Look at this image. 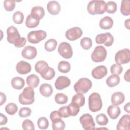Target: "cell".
<instances>
[{
	"label": "cell",
	"instance_id": "obj_29",
	"mask_svg": "<svg viewBox=\"0 0 130 130\" xmlns=\"http://www.w3.org/2000/svg\"><path fill=\"white\" fill-rule=\"evenodd\" d=\"M40 23V20L33 17L30 14L28 15L25 20V25L28 28H32L37 27Z\"/></svg>",
	"mask_w": 130,
	"mask_h": 130
},
{
	"label": "cell",
	"instance_id": "obj_34",
	"mask_svg": "<svg viewBox=\"0 0 130 130\" xmlns=\"http://www.w3.org/2000/svg\"><path fill=\"white\" fill-rule=\"evenodd\" d=\"M57 42L55 39H49L45 43V49L46 51L49 52L54 51L57 46Z\"/></svg>",
	"mask_w": 130,
	"mask_h": 130
},
{
	"label": "cell",
	"instance_id": "obj_33",
	"mask_svg": "<svg viewBox=\"0 0 130 130\" xmlns=\"http://www.w3.org/2000/svg\"><path fill=\"white\" fill-rule=\"evenodd\" d=\"M57 69L58 71L62 73H68L71 69L70 63L66 61H61L58 63Z\"/></svg>",
	"mask_w": 130,
	"mask_h": 130
},
{
	"label": "cell",
	"instance_id": "obj_31",
	"mask_svg": "<svg viewBox=\"0 0 130 130\" xmlns=\"http://www.w3.org/2000/svg\"><path fill=\"white\" fill-rule=\"evenodd\" d=\"M67 109L69 116H75L78 114L80 111V107L75 103L71 102L67 106Z\"/></svg>",
	"mask_w": 130,
	"mask_h": 130
},
{
	"label": "cell",
	"instance_id": "obj_30",
	"mask_svg": "<svg viewBox=\"0 0 130 130\" xmlns=\"http://www.w3.org/2000/svg\"><path fill=\"white\" fill-rule=\"evenodd\" d=\"M52 121V128L53 130H63L65 128L66 124L61 118L55 119Z\"/></svg>",
	"mask_w": 130,
	"mask_h": 130
},
{
	"label": "cell",
	"instance_id": "obj_28",
	"mask_svg": "<svg viewBox=\"0 0 130 130\" xmlns=\"http://www.w3.org/2000/svg\"><path fill=\"white\" fill-rule=\"evenodd\" d=\"M120 77L117 75H112L106 80V84L110 87H113L117 85L120 82Z\"/></svg>",
	"mask_w": 130,
	"mask_h": 130
},
{
	"label": "cell",
	"instance_id": "obj_45",
	"mask_svg": "<svg viewBox=\"0 0 130 130\" xmlns=\"http://www.w3.org/2000/svg\"><path fill=\"white\" fill-rule=\"evenodd\" d=\"M31 113V110L28 107H23L21 108L19 112V116L21 117H27L30 115Z\"/></svg>",
	"mask_w": 130,
	"mask_h": 130
},
{
	"label": "cell",
	"instance_id": "obj_5",
	"mask_svg": "<svg viewBox=\"0 0 130 130\" xmlns=\"http://www.w3.org/2000/svg\"><path fill=\"white\" fill-rule=\"evenodd\" d=\"M103 103L100 95L97 92L91 93L88 97V107L92 112H96L102 108Z\"/></svg>",
	"mask_w": 130,
	"mask_h": 130
},
{
	"label": "cell",
	"instance_id": "obj_27",
	"mask_svg": "<svg viewBox=\"0 0 130 130\" xmlns=\"http://www.w3.org/2000/svg\"><path fill=\"white\" fill-rule=\"evenodd\" d=\"M121 13L124 16L130 15V1L123 0L121 2L120 6Z\"/></svg>",
	"mask_w": 130,
	"mask_h": 130
},
{
	"label": "cell",
	"instance_id": "obj_16",
	"mask_svg": "<svg viewBox=\"0 0 130 130\" xmlns=\"http://www.w3.org/2000/svg\"><path fill=\"white\" fill-rule=\"evenodd\" d=\"M71 84L70 80L67 77L63 76H59L56 80L54 85L55 88L59 90H62Z\"/></svg>",
	"mask_w": 130,
	"mask_h": 130
},
{
	"label": "cell",
	"instance_id": "obj_1",
	"mask_svg": "<svg viewBox=\"0 0 130 130\" xmlns=\"http://www.w3.org/2000/svg\"><path fill=\"white\" fill-rule=\"evenodd\" d=\"M7 40L8 42L13 44L17 48L23 47L26 43V39L24 37H21L17 29L12 25L7 29Z\"/></svg>",
	"mask_w": 130,
	"mask_h": 130
},
{
	"label": "cell",
	"instance_id": "obj_24",
	"mask_svg": "<svg viewBox=\"0 0 130 130\" xmlns=\"http://www.w3.org/2000/svg\"><path fill=\"white\" fill-rule=\"evenodd\" d=\"M125 100V96L121 92H114L111 96V102L113 105H119L123 103Z\"/></svg>",
	"mask_w": 130,
	"mask_h": 130
},
{
	"label": "cell",
	"instance_id": "obj_18",
	"mask_svg": "<svg viewBox=\"0 0 130 130\" xmlns=\"http://www.w3.org/2000/svg\"><path fill=\"white\" fill-rule=\"evenodd\" d=\"M47 8L48 12L52 15H57L60 11V5L55 1H51L47 4Z\"/></svg>",
	"mask_w": 130,
	"mask_h": 130
},
{
	"label": "cell",
	"instance_id": "obj_26",
	"mask_svg": "<svg viewBox=\"0 0 130 130\" xmlns=\"http://www.w3.org/2000/svg\"><path fill=\"white\" fill-rule=\"evenodd\" d=\"M27 84L32 88L37 87L40 83L39 78L35 74H31L28 76L26 79Z\"/></svg>",
	"mask_w": 130,
	"mask_h": 130
},
{
	"label": "cell",
	"instance_id": "obj_8",
	"mask_svg": "<svg viewBox=\"0 0 130 130\" xmlns=\"http://www.w3.org/2000/svg\"><path fill=\"white\" fill-rule=\"evenodd\" d=\"M115 61L117 64L127 63L130 61V51L129 49H123L117 51L115 55Z\"/></svg>",
	"mask_w": 130,
	"mask_h": 130
},
{
	"label": "cell",
	"instance_id": "obj_12",
	"mask_svg": "<svg viewBox=\"0 0 130 130\" xmlns=\"http://www.w3.org/2000/svg\"><path fill=\"white\" fill-rule=\"evenodd\" d=\"M82 29L79 27H74L68 29L65 34L66 38L71 41L79 39L82 35Z\"/></svg>",
	"mask_w": 130,
	"mask_h": 130
},
{
	"label": "cell",
	"instance_id": "obj_21",
	"mask_svg": "<svg viewBox=\"0 0 130 130\" xmlns=\"http://www.w3.org/2000/svg\"><path fill=\"white\" fill-rule=\"evenodd\" d=\"M121 112L120 107L118 105H111L107 109V113L110 118L112 119H116L120 115Z\"/></svg>",
	"mask_w": 130,
	"mask_h": 130
},
{
	"label": "cell",
	"instance_id": "obj_2",
	"mask_svg": "<svg viewBox=\"0 0 130 130\" xmlns=\"http://www.w3.org/2000/svg\"><path fill=\"white\" fill-rule=\"evenodd\" d=\"M107 5L104 1L93 0L90 1L87 7V10L91 15L103 14L106 12Z\"/></svg>",
	"mask_w": 130,
	"mask_h": 130
},
{
	"label": "cell",
	"instance_id": "obj_23",
	"mask_svg": "<svg viewBox=\"0 0 130 130\" xmlns=\"http://www.w3.org/2000/svg\"><path fill=\"white\" fill-rule=\"evenodd\" d=\"M40 93L45 97H49L51 95L53 92V89L51 85L48 83H43L39 88Z\"/></svg>",
	"mask_w": 130,
	"mask_h": 130
},
{
	"label": "cell",
	"instance_id": "obj_39",
	"mask_svg": "<svg viewBox=\"0 0 130 130\" xmlns=\"http://www.w3.org/2000/svg\"><path fill=\"white\" fill-rule=\"evenodd\" d=\"M55 102L58 104H66L68 100L67 96L62 93H57L54 98Z\"/></svg>",
	"mask_w": 130,
	"mask_h": 130
},
{
	"label": "cell",
	"instance_id": "obj_15",
	"mask_svg": "<svg viewBox=\"0 0 130 130\" xmlns=\"http://www.w3.org/2000/svg\"><path fill=\"white\" fill-rule=\"evenodd\" d=\"M16 70L18 74L25 75L29 73L31 71V67L29 63L21 60L17 63Z\"/></svg>",
	"mask_w": 130,
	"mask_h": 130
},
{
	"label": "cell",
	"instance_id": "obj_19",
	"mask_svg": "<svg viewBox=\"0 0 130 130\" xmlns=\"http://www.w3.org/2000/svg\"><path fill=\"white\" fill-rule=\"evenodd\" d=\"M50 67L48 64L45 61L40 60L37 62L35 65V71L42 76L46 74L49 70Z\"/></svg>",
	"mask_w": 130,
	"mask_h": 130
},
{
	"label": "cell",
	"instance_id": "obj_6",
	"mask_svg": "<svg viewBox=\"0 0 130 130\" xmlns=\"http://www.w3.org/2000/svg\"><path fill=\"white\" fill-rule=\"evenodd\" d=\"M107 54V50L103 46H98L91 54V59L94 62H101L105 60Z\"/></svg>",
	"mask_w": 130,
	"mask_h": 130
},
{
	"label": "cell",
	"instance_id": "obj_42",
	"mask_svg": "<svg viewBox=\"0 0 130 130\" xmlns=\"http://www.w3.org/2000/svg\"><path fill=\"white\" fill-rule=\"evenodd\" d=\"M106 12L108 13L114 14L117 10V4L114 1H109L106 3Z\"/></svg>",
	"mask_w": 130,
	"mask_h": 130
},
{
	"label": "cell",
	"instance_id": "obj_44",
	"mask_svg": "<svg viewBox=\"0 0 130 130\" xmlns=\"http://www.w3.org/2000/svg\"><path fill=\"white\" fill-rule=\"evenodd\" d=\"M22 128L24 130H34L35 126L32 121L30 119L24 120L22 123Z\"/></svg>",
	"mask_w": 130,
	"mask_h": 130
},
{
	"label": "cell",
	"instance_id": "obj_36",
	"mask_svg": "<svg viewBox=\"0 0 130 130\" xmlns=\"http://www.w3.org/2000/svg\"><path fill=\"white\" fill-rule=\"evenodd\" d=\"M18 107L14 103H10L5 107V111L9 115H14L17 111Z\"/></svg>",
	"mask_w": 130,
	"mask_h": 130
},
{
	"label": "cell",
	"instance_id": "obj_3",
	"mask_svg": "<svg viewBox=\"0 0 130 130\" xmlns=\"http://www.w3.org/2000/svg\"><path fill=\"white\" fill-rule=\"evenodd\" d=\"M34 95L35 92L33 88L29 86L26 87L22 93L19 95V102L22 105H31L35 101Z\"/></svg>",
	"mask_w": 130,
	"mask_h": 130
},
{
	"label": "cell",
	"instance_id": "obj_22",
	"mask_svg": "<svg viewBox=\"0 0 130 130\" xmlns=\"http://www.w3.org/2000/svg\"><path fill=\"white\" fill-rule=\"evenodd\" d=\"M30 15L35 18L40 20L42 19L45 15V11L41 6H35L31 10Z\"/></svg>",
	"mask_w": 130,
	"mask_h": 130
},
{
	"label": "cell",
	"instance_id": "obj_32",
	"mask_svg": "<svg viewBox=\"0 0 130 130\" xmlns=\"http://www.w3.org/2000/svg\"><path fill=\"white\" fill-rule=\"evenodd\" d=\"M71 102L75 103L80 107L83 106L85 103V97L81 93H77L72 98Z\"/></svg>",
	"mask_w": 130,
	"mask_h": 130
},
{
	"label": "cell",
	"instance_id": "obj_38",
	"mask_svg": "<svg viewBox=\"0 0 130 130\" xmlns=\"http://www.w3.org/2000/svg\"><path fill=\"white\" fill-rule=\"evenodd\" d=\"M49 121L46 117H41L37 121V125L38 127L41 129H46L49 126Z\"/></svg>",
	"mask_w": 130,
	"mask_h": 130
},
{
	"label": "cell",
	"instance_id": "obj_53",
	"mask_svg": "<svg viewBox=\"0 0 130 130\" xmlns=\"http://www.w3.org/2000/svg\"><path fill=\"white\" fill-rule=\"evenodd\" d=\"M129 21H130V19H127V20H126L124 22V25L125 27H126V28H127V29H130V27H129Z\"/></svg>",
	"mask_w": 130,
	"mask_h": 130
},
{
	"label": "cell",
	"instance_id": "obj_47",
	"mask_svg": "<svg viewBox=\"0 0 130 130\" xmlns=\"http://www.w3.org/2000/svg\"><path fill=\"white\" fill-rule=\"evenodd\" d=\"M58 112L61 116V117L66 118L69 116V115L68 114V109H67V106H63L60 107L59 109Z\"/></svg>",
	"mask_w": 130,
	"mask_h": 130
},
{
	"label": "cell",
	"instance_id": "obj_49",
	"mask_svg": "<svg viewBox=\"0 0 130 130\" xmlns=\"http://www.w3.org/2000/svg\"><path fill=\"white\" fill-rule=\"evenodd\" d=\"M7 117L3 113H0V125H3L7 123Z\"/></svg>",
	"mask_w": 130,
	"mask_h": 130
},
{
	"label": "cell",
	"instance_id": "obj_41",
	"mask_svg": "<svg viewBox=\"0 0 130 130\" xmlns=\"http://www.w3.org/2000/svg\"><path fill=\"white\" fill-rule=\"evenodd\" d=\"M15 1L14 0H5L4 2V8L8 12L13 11L15 9Z\"/></svg>",
	"mask_w": 130,
	"mask_h": 130
},
{
	"label": "cell",
	"instance_id": "obj_4",
	"mask_svg": "<svg viewBox=\"0 0 130 130\" xmlns=\"http://www.w3.org/2000/svg\"><path fill=\"white\" fill-rule=\"evenodd\" d=\"M92 83L90 80L86 78H80L74 85L75 91L82 94L87 93L92 87Z\"/></svg>",
	"mask_w": 130,
	"mask_h": 130
},
{
	"label": "cell",
	"instance_id": "obj_7",
	"mask_svg": "<svg viewBox=\"0 0 130 130\" xmlns=\"http://www.w3.org/2000/svg\"><path fill=\"white\" fill-rule=\"evenodd\" d=\"M47 37V33L43 30L31 31L27 35V40L32 44H38Z\"/></svg>",
	"mask_w": 130,
	"mask_h": 130
},
{
	"label": "cell",
	"instance_id": "obj_11",
	"mask_svg": "<svg viewBox=\"0 0 130 130\" xmlns=\"http://www.w3.org/2000/svg\"><path fill=\"white\" fill-rule=\"evenodd\" d=\"M58 52L66 59H70L73 55V50L71 45L65 42L60 43L58 48Z\"/></svg>",
	"mask_w": 130,
	"mask_h": 130
},
{
	"label": "cell",
	"instance_id": "obj_50",
	"mask_svg": "<svg viewBox=\"0 0 130 130\" xmlns=\"http://www.w3.org/2000/svg\"><path fill=\"white\" fill-rule=\"evenodd\" d=\"M1 93V103L0 105H2L3 104H4L6 101V95L3 93V92H0Z\"/></svg>",
	"mask_w": 130,
	"mask_h": 130
},
{
	"label": "cell",
	"instance_id": "obj_40",
	"mask_svg": "<svg viewBox=\"0 0 130 130\" xmlns=\"http://www.w3.org/2000/svg\"><path fill=\"white\" fill-rule=\"evenodd\" d=\"M24 20L23 14L20 11H16L13 15V21L17 24H21Z\"/></svg>",
	"mask_w": 130,
	"mask_h": 130
},
{
	"label": "cell",
	"instance_id": "obj_52",
	"mask_svg": "<svg viewBox=\"0 0 130 130\" xmlns=\"http://www.w3.org/2000/svg\"><path fill=\"white\" fill-rule=\"evenodd\" d=\"M124 110L125 112H126L128 113H129L130 112V109H129V102H128L127 104H126L124 106Z\"/></svg>",
	"mask_w": 130,
	"mask_h": 130
},
{
	"label": "cell",
	"instance_id": "obj_9",
	"mask_svg": "<svg viewBox=\"0 0 130 130\" xmlns=\"http://www.w3.org/2000/svg\"><path fill=\"white\" fill-rule=\"evenodd\" d=\"M82 128L85 130L93 129L95 128V124L91 115L86 113L83 114L79 119Z\"/></svg>",
	"mask_w": 130,
	"mask_h": 130
},
{
	"label": "cell",
	"instance_id": "obj_20",
	"mask_svg": "<svg viewBox=\"0 0 130 130\" xmlns=\"http://www.w3.org/2000/svg\"><path fill=\"white\" fill-rule=\"evenodd\" d=\"M113 25V20L110 16H105L100 19L99 26L102 29H110Z\"/></svg>",
	"mask_w": 130,
	"mask_h": 130
},
{
	"label": "cell",
	"instance_id": "obj_37",
	"mask_svg": "<svg viewBox=\"0 0 130 130\" xmlns=\"http://www.w3.org/2000/svg\"><path fill=\"white\" fill-rule=\"evenodd\" d=\"M95 119L97 123L99 125H102V126L107 125L109 122V120L107 116L103 113H101L98 114L96 116Z\"/></svg>",
	"mask_w": 130,
	"mask_h": 130
},
{
	"label": "cell",
	"instance_id": "obj_43",
	"mask_svg": "<svg viewBox=\"0 0 130 130\" xmlns=\"http://www.w3.org/2000/svg\"><path fill=\"white\" fill-rule=\"evenodd\" d=\"M110 71L112 75H119L122 73L123 71V68L121 65L115 63L111 66L110 68Z\"/></svg>",
	"mask_w": 130,
	"mask_h": 130
},
{
	"label": "cell",
	"instance_id": "obj_13",
	"mask_svg": "<svg viewBox=\"0 0 130 130\" xmlns=\"http://www.w3.org/2000/svg\"><path fill=\"white\" fill-rule=\"evenodd\" d=\"M37 54V49L31 46H26L21 51L22 56L27 59H32L35 58L36 57Z\"/></svg>",
	"mask_w": 130,
	"mask_h": 130
},
{
	"label": "cell",
	"instance_id": "obj_48",
	"mask_svg": "<svg viewBox=\"0 0 130 130\" xmlns=\"http://www.w3.org/2000/svg\"><path fill=\"white\" fill-rule=\"evenodd\" d=\"M58 118H61L58 111H53L50 114V118L51 121Z\"/></svg>",
	"mask_w": 130,
	"mask_h": 130
},
{
	"label": "cell",
	"instance_id": "obj_10",
	"mask_svg": "<svg viewBox=\"0 0 130 130\" xmlns=\"http://www.w3.org/2000/svg\"><path fill=\"white\" fill-rule=\"evenodd\" d=\"M114 37L110 33H102L98 35L95 37V42L98 44H104L106 47L112 46L114 42Z\"/></svg>",
	"mask_w": 130,
	"mask_h": 130
},
{
	"label": "cell",
	"instance_id": "obj_35",
	"mask_svg": "<svg viewBox=\"0 0 130 130\" xmlns=\"http://www.w3.org/2000/svg\"><path fill=\"white\" fill-rule=\"evenodd\" d=\"M81 47L85 50H88L92 47V40L88 37H84L80 41Z\"/></svg>",
	"mask_w": 130,
	"mask_h": 130
},
{
	"label": "cell",
	"instance_id": "obj_14",
	"mask_svg": "<svg viewBox=\"0 0 130 130\" xmlns=\"http://www.w3.org/2000/svg\"><path fill=\"white\" fill-rule=\"evenodd\" d=\"M107 68L103 65L98 66L93 69L91 72L92 76L96 79H101L107 75Z\"/></svg>",
	"mask_w": 130,
	"mask_h": 130
},
{
	"label": "cell",
	"instance_id": "obj_25",
	"mask_svg": "<svg viewBox=\"0 0 130 130\" xmlns=\"http://www.w3.org/2000/svg\"><path fill=\"white\" fill-rule=\"evenodd\" d=\"M11 85L15 89L20 90L25 85L24 79L19 77H15L11 80Z\"/></svg>",
	"mask_w": 130,
	"mask_h": 130
},
{
	"label": "cell",
	"instance_id": "obj_17",
	"mask_svg": "<svg viewBox=\"0 0 130 130\" xmlns=\"http://www.w3.org/2000/svg\"><path fill=\"white\" fill-rule=\"evenodd\" d=\"M129 122L130 115L129 114L123 115L117 124L116 129L117 130H129L130 129Z\"/></svg>",
	"mask_w": 130,
	"mask_h": 130
},
{
	"label": "cell",
	"instance_id": "obj_46",
	"mask_svg": "<svg viewBox=\"0 0 130 130\" xmlns=\"http://www.w3.org/2000/svg\"><path fill=\"white\" fill-rule=\"evenodd\" d=\"M55 75V72L53 68L50 67L49 71L46 74L41 76V77H42V78H43L45 80H50L54 77Z\"/></svg>",
	"mask_w": 130,
	"mask_h": 130
},
{
	"label": "cell",
	"instance_id": "obj_51",
	"mask_svg": "<svg viewBox=\"0 0 130 130\" xmlns=\"http://www.w3.org/2000/svg\"><path fill=\"white\" fill-rule=\"evenodd\" d=\"M129 69H128L127 71L125 73L124 75V80L127 82H129Z\"/></svg>",
	"mask_w": 130,
	"mask_h": 130
}]
</instances>
